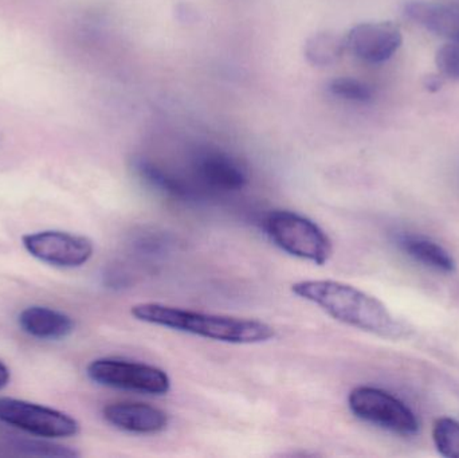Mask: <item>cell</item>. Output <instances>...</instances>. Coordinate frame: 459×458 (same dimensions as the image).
Returning a JSON list of instances; mask_svg holds the SVG:
<instances>
[{
	"label": "cell",
	"mask_w": 459,
	"mask_h": 458,
	"mask_svg": "<svg viewBox=\"0 0 459 458\" xmlns=\"http://www.w3.org/2000/svg\"><path fill=\"white\" fill-rule=\"evenodd\" d=\"M294 296L315 304L328 316L356 330L385 339L406 333L401 322L375 296L336 280H302L291 285Z\"/></svg>",
	"instance_id": "1"
},
{
	"label": "cell",
	"mask_w": 459,
	"mask_h": 458,
	"mask_svg": "<svg viewBox=\"0 0 459 458\" xmlns=\"http://www.w3.org/2000/svg\"><path fill=\"white\" fill-rule=\"evenodd\" d=\"M131 315L137 322L222 343L259 344L275 338L274 328L261 320L206 314L161 303L136 304Z\"/></svg>",
	"instance_id": "2"
},
{
	"label": "cell",
	"mask_w": 459,
	"mask_h": 458,
	"mask_svg": "<svg viewBox=\"0 0 459 458\" xmlns=\"http://www.w3.org/2000/svg\"><path fill=\"white\" fill-rule=\"evenodd\" d=\"M270 241L291 257L325 265L333 255L328 234L305 215L290 210H273L264 218Z\"/></svg>",
	"instance_id": "3"
},
{
	"label": "cell",
	"mask_w": 459,
	"mask_h": 458,
	"mask_svg": "<svg viewBox=\"0 0 459 458\" xmlns=\"http://www.w3.org/2000/svg\"><path fill=\"white\" fill-rule=\"evenodd\" d=\"M89 379L100 386L126 390L140 394H169L171 378L166 371L147 363L117 358H100L88 366Z\"/></svg>",
	"instance_id": "4"
},
{
	"label": "cell",
	"mask_w": 459,
	"mask_h": 458,
	"mask_svg": "<svg viewBox=\"0 0 459 458\" xmlns=\"http://www.w3.org/2000/svg\"><path fill=\"white\" fill-rule=\"evenodd\" d=\"M348 408L359 419L395 435L410 437L420 432L414 411L395 395L377 387H355L348 395Z\"/></svg>",
	"instance_id": "5"
},
{
	"label": "cell",
	"mask_w": 459,
	"mask_h": 458,
	"mask_svg": "<svg viewBox=\"0 0 459 458\" xmlns=\"http://www.w3.org/2000/svg\"><path fill=\"white\" fill-rule=\"evenodd\" d=\"M0 422L40 438L74 437L80 424L64 411L16 398H0Z\"/></svg>",
	"instance_id": "6"
},
{
	"label": "cell",
	"mask_w": 459,
	"mask_h": 458,
	"mask_svg": "<svg viewBox=\"0 0 459 458\" xmlns=\"http://www.w3.org/2000/svg\"><path fill=\"white\" fill-rule=\"evenodd\" d=\"M22 244L30 255L56 268H80L93 257L94 253L93 242L88 237L67 231L45 230L26 234Z\"/></svg>",
	"instance_id": "7"
},
{
	"label": "cell",
	"mask_w": 459,
	"mask_h": 458,
	"mask_svg": "<svg viewBox=\"0 0 459 458\" xmlns=\"http://www.w3.org/2000/svg\"><path fill=\"white\" fill-rule=\"evenodd\" d=\"M347 51L369 64L387 61L401 48L403 34L394 22H364L344 35Z\"/></svg>",
	"instance_id": "8"
},
{
	"label": "cell",
	"mask_w": 459,
	"mask_h": 458,
	"mask_svg": "<svg viewBox=\"0 0 459 458\" xmlns=\"http://www.w3.org/2000/svg\"><path fill=\"white\" fill-rule=\"evenodd\" d=\"M102 417L116 429L132 435H158L169 424L166 411L150 403L134 401L109 403L102 409Z\"/></svg>",
	"instance_id": "9"
},
{
	"label": "cell",
	"mask_w": 459,
	"mask_h": 458,
	"mask_svg": "<svg viewBox=\"0 0 459 458\" xmlns=\"http://www.w3.org/2000/svg\"><path fill=\"white\" fill-rule=\"evenodd\" d=\"M194 171L201 185L212 191L231 193L247 185V172L242 163L221 151L199 153L194 161Z\"/></svg>",
	"instance_id": "10"
},
{
	"label": "cell",
	"mask_w": 459,
	"mask_h": 458,
	"mask_svg": "<svg viewBox=\"0 0 459 458\" xmlns=\"http://www.w3.org/2000/svg\"><path fill=\"white\" fill-rule=\"evenodd\" d=\"M403 13L429 31L449 40H459L458 3L409 0L404 4Z\"/></svg>",
	"instance_id": "11"
},
{
	"label": "cell",
	"mask_w": 459,
	"mask_h": 458,
	"mask_svg": "<svg viewBox=\"0 0 459 458\" xmlns=\"http://www.w3.org/2000/svg\"><path fill=\"white\" fill-rule=\"evenodd\" d=\"M18 324L24 333L39 341H61L72 335L75 327L69 315L40 306L23 309L19 314Z\"/></svg>",
	"instance_id": "12"
},
{
	"label": "cell",
	"mask_w": 459,
	"mask_h": 458,
	"mask_svg": "<svg viewBox=\"0 0 459 458\" xmlns=\"http://www.w3.org/2000/svg\"><path fill=\"white\" fill-rule=\"evenodd\" d=\"M398 246L404 255L426 268L446 274L455 271V261L453 255L442 245L426 237L402 234L398 237Z\"/></svg>",
	"instance_id": "13"
},
{
	"label": "cell",
	"mask_w": 459,
	"mask_h": 458,
	"mask_svg": "<svg viewBox=\"0 0 459 458\" xmlns=\"http://www.w3.org/2000/svg\"><path fill=\"white\" fill-rule=\"evenodd\" d=\"M345 51L344 35L342 37L329 30L315 32L305 40L304 56L313 66H331L342 58Z\"/></svg>",
	"instance_id": "14"
},
{
	"label": "cell",
	"mask_w": 459,
	"mask_h": 458,
	"mask_svg": "<svg viewBox=\"0 0 459 458\" xmlns=\"http://www.w3.org/2000/svg\"><path fill=\"white\" fill-rule=\"evenodd\" d=\"M433 441L442 456L459 458V424L449 417L437 419L433 428Z\"/></svg>",
	"instance_id": "15"
},
{
	"label": "cell",
	"mask_w": 459,
	"mask_h": 458,
	"mask_svg": "<svg viewBox=\"0 0 459 458\" xmlns=\"http://www.w3.org/2000/svg\"><path fill=\"white\" fill-rule=\"evenodd\" d=\"M329 91L340 99L353 102H369L374 99V91L368 83L352 77H340L331 81Z\"/></svg>",
	"instance_id": "16"
},
{
	"label": "cell",
	"mask_w": 459,
	"mask_h": 458,
	"mask_svg": "<svg viewBox=\"0 0 459 458\" xmlns=\"http://www.w3.org/2000/svg\"><path fill=\"white\" fill-rule=\"evenodd\" d=\"M13 448L19 452H23L31 456L42 457H77L80 456L78 452L66 446L54 445V444L45 443V441L32 440H16L13 443Z\"/></svg>",
	"instance_id": "17"
},
{
	"label": "cell",
	"mask_w": 459,
	"mask_h": 458,
	"mask_svg": "<svg viewBox=\"0 0 459 458\" xmlns=\"http://www.w3.org/2000/svg\"><path fill=\"white\" fill-rule=\"evenodd\" d=\"M436 64L439 74L459 81V40H449L437 51Z\"/></svg>",
	"instance_id": "18"
},
{
	"label": "cell",
	"mask_w": 459,
	"mask_h": 458,
	"mask_svg": "<svg viewBox=\"0 0 459 458\" xmlns=\"http://www.w3.org/2000/svg\"><path fill=\"white\" fill-rule=\"evenodd\" d=\"M442 85H444V77L441 74H430L423 80V86L430 91H438Z\"/></svg>",
	"instance_id": "19"
},
{
	"label": "cell",
	"mask_w": 459,
	"mask_h": 458,
	"mask_svg": "<svg viewBox=\"0 0 459 458\" xmlns=\"http://www.w3.org/2000/svg\"><path fill=\"white\" fill-rule=\"evenodd\" d=\"M11 373L4 363L0 362V390L4 389L10 384Z\"/></svg>",
	"instance_id": "20"
}]
</instances>
